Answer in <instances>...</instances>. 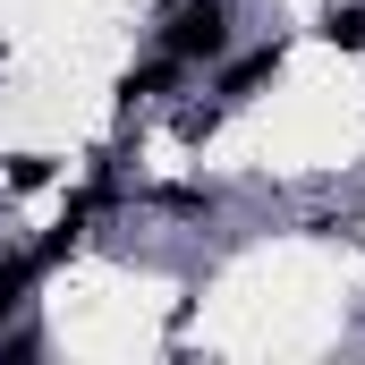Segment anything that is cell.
Returning a JSON list of instances; mask_svg holds the SVG:
<instances>
[{
  "instance_id": "8",
  "label": "cell",
  "mask_w": 365,
  "mask_h": 365,
  "mask_svg": "<svg viewBox=\"0 0 365 365\" xmlns=\"http://www.w3.org/2000/svg\"><path fill=\"white\" fill-rule=\"evenodd\" d=\"M9 187H51V162H43V153H17V162H9Z\"/></svg>"
},
{
  "instance_id": "1",
  "label": "cell",
  "mask_w": 365,
  "mask_h": 365,
  "mask_svg": "<svg viewBox=\"0 0 365 365\" xmlns=\"http://www.w3.org/2000/svg\"><path fill=\"white\" fill-rule=\"evenodd\" d=\"M153 43L187 60V68H212V60H230V0H170L162 9V26H153Z\"/></svg>"
},
{
  "instance_id": "5",
  "label": "cell",
  "mask_w": 365,
  "mask_h": 365,
  "mask_svg": "<svg viewBox=\"0 0 365 365\" xmlns=\"http://www.w3.org/2000/svg\"><path fill=\"white\" fill-rule=\"evenodd\" d=\"M323 43L331 51H365V0H331L323 9Z\"/></svg>"
},
{
  "instance_id": "4",
  "label": "cell",
  "mask_w": 365,
  "mask_h": 365,
  "mask_svg": "<svg viewBox=\"0 0 365 365\" xmlns=\"http://www.w3.org/2000/svg\"><path fill=\"white\" fill-rule=\"evenodd\" d=\"M34 280H43V264H34L26 247H9V255H0V323H9V314L34 297Z\"/></svg>"
},
{
  "instance_id": "7",
  "label": "cell",
  "mask_w": 365,
  "mask_h": 365,
  "mask_svg": "<svg viewBox=\"0 0 365 365\" xmlns=\"http://www.w3.org/2000/svg\"><path fill=\"white\" fill-rule=\"evenodd\" d=\"M0 357H9V365H26V357H43V331H34V323H17V331H9V323H0Z\"/></svg>"
},
{
  "instance_id": "2",
  "label": "cell",
  "mask_w": 365,
  "mask_h": 365,
  "mask_svg": "<svg viewBox=\"0 0 365 365\" xmlns=\"http://www.w3.org/2000/svg\"><path fill=\"white\" fill-rule=\"evenodd\" d=\"M280 60H289V43H255V51H238V60H221V77H212V102H221V110H238V102H255V93L272 86L280 77Z\"/></svg>"
},
{
  "instance_id": "6",
  "label": "cell",
  "mask_w": 365,
  "mask_h": 365,
  "mask_svg": "<svg viewBox=\"0 0 365 365\" xmlns=\"http://www.w3.org/2000/svg\"><path fill=\"white\" fill-rule=\"evenodd\" d=\"M153 204H162V212H179V221H204L221 195H212V187H153Z\"/></svg>"
},
{
  "instance_id": "9",
  "label": "cell",
  "mask_w": 365,
  "mask_h": 365,
  "mask_svg": "<svg viewBox=\"0 0 365 365\" xmlns=\"http://www.w3.org/2000/svg\"><path fill=\"white\" fill-rule=\"evenodd\" d=\"M0 255H9V230H0Z\"/></svg>"
},
{
  "instance_id": "3",
  "label": "cell",
  "mask_w": 365,
  "mask_h": 365,
  "mask_svg": "<svg viewBox=\"0 0 365 365\" xmlns=\"http://www.w3.org/2000/svg\"><path fill=\"white\" fill-rule=\"evenodd\" d=\"M179 77H187V60H170V51H153L145 68H128V77H119V110H136V102H153V93H170Z\"/></svg>"
}]
</instances>
